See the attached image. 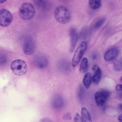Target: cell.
<instances>
[{
	"mask_svg": "<svg viewBox=\"0 0 122 122\" xmlns=\"http://www.w3.org/2000/svg\"><path fill=\"white\" fill-rule=\"evenodd\" d=\"M54 15L56 20L62 24L68 22L71 18L69 10L67 7L63 6L58 7L56 9Z\"/></svg>",
	"mask_w": 122,
	"mask_h": 122,
	"instance_id": "obj_1",
	"label": "cell"
},
{
	"mask_svg": "<svg viewBox=\"0 0 122 122\" xmlns=\"http://www.w3.org/2000/svg\"><path fill=\"white\" fill-rule=\"evenodd\" d=\"M63 119L64 120H70L71 119V115L70 113L67 112L64 114L63 116Z\"/></svg>",
	"mask_w": 122,
	"mask_h": 122,
	"instance_id": "obj_22",
	"label": "cell"
},
{
	"mask_svg": "<svg viewBox=\"0 0 122 122\" xmlns=\"http://www.w3.org/2000/svg\"><path fill=\"white\" fill-rule=\"evenodd\" d=\"M6 0H0V3H2L5 2Z\"/></svg>",
	"mask_w": 122,
	"mask_h": 122,
	"instance_id": "obj_29",
	"label": "cell"
},
{
	"mask_svg": "<svg viewBox=\"0 0 122 122\" xmlns=\"http://www.w3.org/2000/svg\"><path fill=\"white\" fill-rule=\"evenodd\" d=\"M10 69L13 73L16 75H22L27 71V65L21 60H16L12 61L10 65Z\"/></svg>",
	"mask_w": 122,
	"mask_h": 122,
	"instance_id": "obj_3",
	"label": "cell"
},
{
	"mask_svg": "<svg viewBox=\"0 0 122 122\" xmlns=\"http://www.w3.org/2000/svg\"><path fill=\"white\" fill-rule=\"evenodd\" d=\"M6 58L5 56H1L0 57V64H4L6 62Z\"/></svg>",
	"mask_w": 122,
	"mask_h": 122,
	"instance_id": "obj_25",
	"label": "cell"
},
{
	"mask_svg": "<svg viewBox=\"0 0 122 122\" xmlns=\"http://www.w3.org/2000/svg\"><path fill=\"white\" fill-rule=\"evenodd\" d=\"M36 5L41 8H45L47 5V0H34Z\"/></svg>",
	"mask_w": 122,
	"mask_h": 122,
	"instance_id": "obj_18",
	"label": "cell"
},
{
	"mask_svg": "<svg viewBox=\"0 0 122 122\" xmlns=\"http://www.w3.org/2000/svg\"><path fill=\"white\" fill-rule=\"evenodd\" d=\"M64 105V100L62 97L59 94L55 95L51 100V105L56 109L61 108Z\"/></svg>",
	"mask_w": 122,
	"mask_h": 122,
	"instance_id": "obj_9",
	"label": "cell"
},
{
	"mask_svg": "<svg viewBox=\"0 0 122 122\" xmlns=\"http://www.w3.org/2000/svg\"><path fill=\"white\" fill-rule=\"evenodd\" d=\"M120 97L122 99V93H121L120 94Z\"/></svg>",
	"mask_w": 122,
	"mask_h": 122,
	"instance_id": "obj_30",
	"label": "cell"
},
{
	"mask_svg": "<svg viewBox=\"0 0 122 122\" xmlns=\"http://www.w3.org/2000/svg\"><path fill=\"white\" fill-rule=\"evenodd\" d=\"M84 89H83V87L82 86L80 87V88L79 89L78 92V97H79L80 100H82L83 99V96H84Z\"/></svg>",
	"mask_w": 122,
	"mask_h": 122,
	"instance_id": "obj_20",
	"label": "cell"
},
{
	"mask_svg": "<svg viewBox=\"0 0 122 122\" xmlns=\"http://www.w3.org/2000/svg\"><path fill=\"white\" fill-rule=\"evenodd\" d=\"M120 81H122V77H121V78H120Z\"/></svg>",
	"mask_w": 122,
	"mask_h": 122,
	"instance_id": "obj_31",
	"label": "cell"
},
{
	"mask_svg": "<svg viewBox=\"0 0 122 122\" xmlns=\"http://www.w3.org/2000/svg\"><path fill=\"white\" fill-rule=\"evenodd\" d=\"M39 122H52L51 120L48 118H43L41 119Z\"/></svg>",
	"mask_w": 122,
	"mask_h": 122,
	"instance_id": "obj_24",
	"label": "cell"
},
{
	"mask_svg": "<svg viewBox=\"0 0 122 122\" xmlns=\"http://www.w3.org/2000/svg\"><path fill=\"white\" fill-rule=\"evenodd\" d=\"M48 64L47 58L43 55L37 56L34 60V65L39 69H44L46 68Z\"/></svg>",
	"mask_w": 122,
	"mask_h": 122,
	"instance_id": "obj_8",
	"label": "cell"
},
{
	"mask_svg": "<svg viewBox=\"0 0 122 122\" xmlns=\"http://www.w3.org/2000/svg\"><path fill=\"white\" fill-rule=\"evenodd\" d=\"M12 20L11 13L7 10L2 9L0 10V25L2 27L9 26Z\"/></svg>",
	"mask_w": 122,
	"mask_h": 122,
	"instance_id": "obj_6",
	"label": "cell"
},
{
	"mask_svg": "<svg viewBox=\"0 0 122 122\" xmlns=\"http://www.w3.org/2000/svg\"><path fill=\"white\" fill-rule=\"evenodd\" d=\"M35 44L33 39L30 36L26 37L22 44V49L24 53L27 55H30L35 51Z\"/></svg>",
	"mask_w": 122,
	"mask_h": 122,
	"instance_id": "obj_5",
	"label": "cell"
},
{
	"mask_svg": "<svg viewBox=\"0 0 122 122\" xmlns=\"http://www.w3.org/2000/svg\"><path fill=\"white\" fill-rule=\"evenodd\" d=\"M87 42L82 41L77 47L71 61V65L73 67L76 66L80 62L87 49Z\"/></svg>",
	"mask_w": 122,
	"mask_h": 122,
	"instance_id": "obj_4",
	"label": "cell"
},
{
	"mask_svg": "<svg viewBox=\"0 0 122 122\" xmlns=\"http://www.w3.org/2000/svg\"><path fill=\"white\" fill-rule=\"evenodd\" d=\"M74 122H84L82 117L78 113H76L74 117Z\"/></svg>",
	"mask_w": 122,
	"mask_h": 122,
	"instance_id": "obj_21",
	"label": "cell"
},
{
	"mask_svg": "<svg viewBox=\"0 0 122 122\" xmlns=\"http://www.w3.org/2000/svg\"><path fill=\"white\" fill-rule=\"evenodd\" d=\"M88 69V61L86 58H84L81 61L80 65V71L82 72H86Z\"/></svg>",
	"mask_w": 122,
	"mask_h": 122,
	"instance_id": "obj_17",
	"label": "cell"
},
{
	"mask_svg": "<svg viewBox=\"0 0 122 122\" xmlns=\"http://www.w3.org/2000/svg\"><path fill=\"white\" fill-rule=\"evenodd\" d=\"M118 120L119 122H122V113L118 116Z\"/></svg>",
	"mask_w": 122,
	"mask_h": 122,
	"instance_id": "obj_27",
	"label": "cell"
},
{
	"mask_svg": "<svg viewBox=\"0 0 122 122\" xmlns=\"http://www.w3.org/2000/svg\"><path fill=\"white\" fill-rule=\"evenodd\" d=\"M119 50L116 48H113L108 50L104 55L105 61H109L116 58L119 54Z\"/></svg>",
	"mask_w": 122,
	"mask_h": 122,
	"instance_id": "obj_10",
	"label": "cell"
},
{
	"mask_svg": "<svg viewBox=\"0 0 122 122\" xmlns=\"http://www.w3.org/2000/svg\"><path fill=\"white\" fill-rule=\"evenodd\" d=\"M114 69L116 71H121L122 70V63L121 61L116 60L113 62Z\"/></svg>",
	"mask_w": 122,
	"mask_h": 122,
	"instance_id": "obj_19",
	"label": "cell"
},
{
	"mask_svg": "<svg viewBox=\"0 0 122 122\" xmlns=\"http://www.w3.org/2000/svg\"><path fill=\"white\" fill-rule=\"evenodd\" d=\"M104 22V20L103 19H102L100 20H99L95 24V26L96 28H98L100 27Z\"/></svg>",
	"mask_w": 122,
	"mask_h": 122,
	"instance_id": "obj_23",
	"label": "cell"
},
{
	"mask_svg": "<svg viewBox=\"0 0 122 122\" xmlns=\"http://www.w3.org/2000/svg\"><path fill=\"white\" fill-rule=\"evenodd\" d=\"M58 68L61 71H68L70 69V65L67 61L62 60L58 62Z\"/></svg>",
	"mask_w": 122,
	"mask_h": 122,
	"instance_id": "obj_15",
	"label": "cell"
},
{
	"mask_svg": "<svg viewBox=\"0 0 122 122\" xmlns=\"http://www.w3.org/2000/svg\"><path fill=\"white\" fill-rule=\"evenodd\" d=\"M93 75L92 76V81L95 84L98 83L102 77V71L100 68L97 65H95L93 67Z\"/></svg>",
	"mask_w": 122,
	"mask_h": 122,
	"instance_id": "obj_11",
	"label": "cell"
},
{
	"mask_svg": "<svg viewBox=\"0 0 122 122\" xmlns=\"http://www.w3.org/2000/svg\"><path fill=\"white\" fill-rule=\"evenodd\" d=\"M92 81V76L90 73H86L83 77L82 82L84 86L87 89H88L91 85Z\"/></svg>",
	"mask_w": 122,
	"mask_h": 122,
	"instance_id": "obj_13",
	"label": "cell"
},
{
	"mask_svg": "<svg viewBox=\"0 0 122 122\" xmlns=\"http://www.w3.org/2000/svg\"><path fill=\"white\" fill-rule=\"evenodd\" d=\"M81 114L82 119L84 122H92L89 112L85 107H83L81 108Z\"/></svg>",
	"mask_w": 122,
	"mask_h": 122,
	"instance_id": "obj_14",
	"label": "cell"
},
{
	"mask_svg": "<svg viewBox=\"0 0 122 122\" xmlns=\"http://www.w3.org/2000/svg\"><path fill=\"white\" fill-rule=\"evenodd\" d=\"M19 14L23 20L31 19L35 14V9L33 5L29 2L23 3L20 8Z\"/></svg>",
	"mask_w": 122,
	"mask_h": 122,
	"instance_id": "obj_2",
	"label": "cell"
},
{
	"mask_svg": "<svg viewBox=\"0 0 122 122\" xmlns=\"http://www.w3.org/2000/svg\"><path fill=\"white\" fill-rule=\"evenodd\" d=\"M116 90L118 91H122V84H118L116 87Z\"/></svg>",
	"mask_w": 122,
	"mask_h": 122,
	"instance_id": "obj_26",
	"label": "cell"
},
{
	"mask_svg": "<svg viewBox=\"0 0 122 122\" xmlns=\"http://www.w3.org/2000/svg\"><path fill=\"white\" fill-rule=\"evenodd\" d=\"M109 95V92L105 90L96 92L94 95L95 101L96 104L99 106H103L105 103Z\"/></svg>",
	"mask_w": 122,
	"mask_h": 122,
	"instance_id": "obj_7",
	"label": "cell"
},
{
	"mask_svg": "<svg viewBox=\"0 0 122 122\" xmlns=\"http://www.w3.org/2000/svg\"><path fill=\"white\" fill-rule=\"evenodd\" d=\"M70 36H71V51H73L76 42L77 41V34L75 31V30H73V29L71 30L70 33Z\"/></svg>",
	"mask_w": 122,
	"mask_h": 122,
	"instance_id": "obj_12",
	"label": "cell"
},
{
	"mask_svg": "<svg viewBox=\"0 0 122 122\" xmlns=\"http://www.w3.org/2000/svg\"><path fill=\"white\" fill-rule=\"evenodd\" d=\"M89 5L91 9L97 10L101 7V0H89Z\"/></svg>",
	"mask_w": 122,
	"mask_h": 122,
	"instance_id": "obj_16",
	"label": "cell"
},
{
	"mask_svg": "<svg viewBox=\"0 0 122 122\" xmlns=\"http://www.w3.org/2000/svg\"><path fill=\"white\" fill-rule=\"evenodd\" d=\"M119 108H120V110H122V103H121V104H120L119 105Z\"/></svg>",
	"mask_w": 122,
	"mask_h": 122,
	"instance_id": "obj_28",
	"label": "cell"
}]
</instances>
